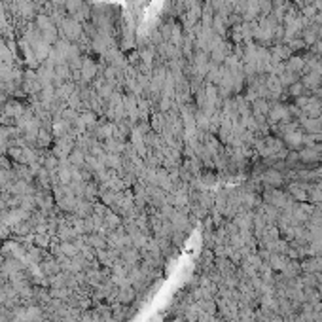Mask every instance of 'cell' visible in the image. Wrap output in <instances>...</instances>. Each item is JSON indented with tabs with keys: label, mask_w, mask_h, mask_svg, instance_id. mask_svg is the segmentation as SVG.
Returning a JSON list of instances; mask_svg holds the SVG:
<instances>
[]
</instances>
